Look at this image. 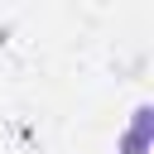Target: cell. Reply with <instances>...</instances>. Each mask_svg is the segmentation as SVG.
I'll return each mask as SVG.
<instances>
[{"label": "cell", "instance_id": "cell-1", "mask_svg": "<svg viewBox=\"0 0 154 154\" xmlns=\"http://www.w3.org/2000/svg\"><path fill=\"white\" fill-rule=\"evenodd\" d=\"M144 149H149V135H140V130L120 135V154H144Z\"/></svg>", "mask_w": 154, "mask_h": 154}]
</instances>
